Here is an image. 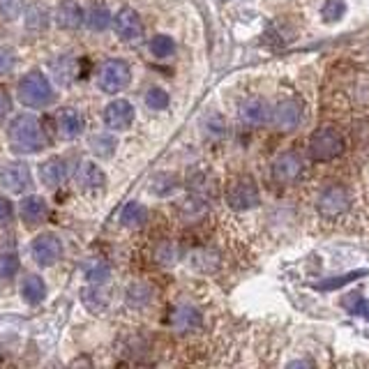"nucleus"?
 Returning <instances> with one entry per match:
<instances>
[{
  "label": "nucleus",
  "instance_id": "f257e3e1",
  "mask_svg": "<svg viewBox=\"0 0 369 369\" xmlns=\"http://www.w3.org/2000/svg\"><path fill=\"white\" fill-rule=\"evenodd\" d=\"M7 139H9V146H12L16 153H40V150L49 146L44 125L35 116H31V113L16 116L9 122Z\"/></svg>",
  "mask_w": 369,
  "mask_h": 369
},
{
  "label": "nucleus",
  "instance_id": "f03ea898",
  "mask_svg": "<svg viewBox=\"0 0 369 369\" xmlns=\"http://www.w3.org/2000/svg\"><path fill=\"white\" fill-rule=\"evenodd\" d=\"M18 102L23 107L31 109H44L53 102V88L46 74H42L40 70H33L21 77L18 81Z\"/></svg>",
  "mask_w": 369,
  "mask_h": 369
},
{
  "label": "nucleus",
  "instance_id": "7ed1b4c3",
  "mask_svg": "<svg viewBox=\"0 0 369 369\" xmlns=\"http://www.w3.org/2000/svg\"><path fill=\"white\" fill-rule=\"evenodd\" d=\"M344 153V139L337 129H316L309 139V155L314 162H333Z\"/></svg>",
  "mask_w": 369,
  "mask_h": 369
},
{
  "label": "nucleus",
  "instance_id": "20e7f679",
  "mask_svg": "<svg viewBox=\"0 0 369 369\" xmlns=\"http://www.w3.org/2000/svg\"><path fill=\"white\" fill-rule=\"evenodd\" d=\"M226 203L233 210H250L259 205V187L254 185L252 178H235L226 187Z\"/></svg>",
  "mask_w": 369,
  "mask_h": 369
},
{
  "label": "nucleus",
  "instance_id": "39448f33",
  "mask_svg": "<svg viewBox=\"0 0 369 369\" xmlns=\"http://www.w3.org/2000/svg\"><path fill=\"white\" fill-rule=\"evenodd\" d=\"M132 81V70L125 60L120 58H113V60H107L102 65L100 70V88L104 92H120L129 86Z\"/></svg>",
  "mask_w": 369,
  "mask_h": 369
},
{
  "label": "nucleus",
  "instance_id": "423d86ee",
  "mask_svg": "<svg viewBox=\"0 0 369 369\" xmlns=\"http://www.w3.org/2000/svg\"><path fill=\"white\" fill-rule=\"evenodd\" d=\"M351 208V194L342 185H330L319 194L316 210L323 217H339Z\"/></svg>",
  "mask_w": 369,
  "mask_h": 369
},
{
  "label": "nucleus",
  "instance_id": "0eeeda50",
  "mask_svg": "<svg viewBox=\"0 0 369 369\" xmlns=\"http://www.w3.org/2000/svg\"><path fill=\"white\" fill-rule=\"evenodd\" d=\"M33 185L31 169L23 162H5L0 166V187L12 194H21Z\"/></svg>",
  "mask_w": 369,
  "mask_h": 369
},
{
  "label": "nucleus",
  "instance_id": "6e6552de",
  "mask_svg": "<svg viewBox=\"0 0 369 369\" xmlns=\"http://www.w3.org/2000/svg\"><path fill=\"white\" fill-rule=\"evenodd\" d=\"M31 252H33V259L37 266H53L55 261L63 259V242L58 235L42 233L33 240Z\"/></svg>",
  "mask_w": 369,
  "mask_h": 369
},
{
  "label": "nucleus",
  "instance_id": "1a4fd4ad",
  "mask_svg": "<svg viewBox=\"0 0 369 369\" xmlns=\"http://www.w3.org/2000/svg\"><path fill=\"white\" fill-rule=\"evenodd\" d=\"M113 31L118 33L125 42H139L144 37V23H141V16L132 7H122L113 16Z\"/></svg>",
  "mask_w": 369,
  "mask_h": 369
},
{
  "label": "nucleus",
  "instance_id": "9d476101",
  "mask_svg": "<svg viewBox=\"0 0 369 369\" xmlns=\"http://www.w3.org/2000/svg\"><path fill=\"white\" fill-rule=\"evenodd\" d=\"M302 169H305V164H302L298 153H282L272 164V178L282 185H291L302 176Z\"/></svg>",
  "mask_w": 369,
  "mask_h": 369
},
{
  "label": "nucleus",
  "instance_id": "9b49d317",
  "mask_svg": "<svg viewBox=\"0 0 369 369\" xmlns=\"http://www.w3.org/2000/svg\"><path fill=\"white\" fill-rule=\"evenodd\" d=\"M104 122H107L109 129L125 132L134 122V107L127 100H116L111 102L107 109H104Z\"/></svg>",
  "mask_w": 369,
  "mask_h": 369
},
{
  "label": "nucleus",
  "instance_id": "f8f14e48",
  "mask_svg": "<svg viewBox=\"0 0 369 369\" xmlns=\"http://www.w3.org/2000/svg\"><path fill=\"white\" fill-rule=\"evenodd\" d=\"M272 122L279 129H296L302 122V107L296 100H284L272 109Z\"/></svg>",
  "mask_w": 369,
  "mask_h": 369
},
{
  "label": "nucleus",
  "instance_id": "ddd939ff",
  "mask_svg": "<svg viewBox=\"0 0 369 369\" xmlns=\"http://www.w3.org/2000/svg\"><path fill=\"white\" fill-rule=\"evenodd\" d=\"M201 323H203L201 311H198L196 307H192V305L176 307L173 316H171V326H173L176 333H181V335L196 333V330L201 328Z\"/></svg>",
  "mask_w": 369,
  "mask_h": 369
},
{
  "label": "nucleus",
  "instance_id": "4468645a",
  "mask_svg": "<svg viewBox=\"0 0 369 369\" xmlns=\"http://www.w3.org/2000/svg\"><path fill=\"white\" fill-rule=\"evenodd\" d=\"M68 162H65L63 157H51V159H46V162L40 166V181L42 185L46 187H60L65 181H68Z\"/></svg>",
  "mask_w": 369,
  "mask_h": 369
},
{
  "label": "nucleus",
  "instance_id": "2eb2a0df",
  "mask_svg": "<svg viewBox=\"0 0 369 369\" xmlns=\"http://www.w3.org/2000/svg\"><path fill=\"white\" fill-rule=\"evenodd\" d=\"M240 118L247 122V125L259 127V125H266V122L272 120V109L263 100L254 97V100H247L240 107Z\"/></svg>",
  "mask_w": 369,
  "mask_h": 369
},
{
  "label": "nucleus",
  "instance_id": "dca6fc26",
  "mask_svg": "<svg viewBox=\"0 0 369 369\" xmlns=\"http://www.w3.org/2000/svg\"><path fill=\"white\" fill-rule=\"evenodd\" d=\"M18 215L26 224H42L49 215V205L42 196H26L21 203H18Z\"/></svg>",
  "mask_w": 369,
  "mask_h": 369
},
{
  "label": "nucleus",
  "instance_id": "f3484780",
  "mask_svg": "<svg viewBox=\"0 0 369 369\" xmlns=\"http://www.w3.org/2000/svg\"><path fill=\"white\" fill-rule=\"evenodd\" d=\"M55 21L58 26L68 28V31H74V28H79L83 23V12L79 3H74V0H63L55 9Z\"/></svg>",
  "mask_w": 369,
  "mask_h": 369
},
{
  "label": "nucleus",
  "instance_id": "a211bd4d",
  "mask_svg": "<svg viewBox=\"0 0 369 369\" xmlns=\"http://www.w3.org/2000/svg\"><path fill=\"white\" fill-rule=\"evenodd\" d=\"M58 129L63 139H77L83 132V118L77 109H63L58 113Z\"/></svg>",
  "mask_w": 369,
  "mask_h": 369
},
{
  "label": "nucleus",
  "instance_id": "6ab92c4d",
  "mask_svg": "<svg viewBox=\"0 0 369 369\" xmlns=\"http://www.w3.org/2000/svg\"><path fill=\"white\" fill-rule=\"evenodd\" d=\"M77 183L83 189H100L107 183V176H104V171L95 162H83L77 171Z\"/></svg>",
  "mask_w": 369,
  "mask_h": 369
},
{
  "label": "nucleus",
  "instance_id": "aec40b11",
  "mask_svg": "<svg viewBox=\"0 0 369 369\" xmlns=\"http://www.w3.org/2000/svg\"><path fill=\"white\" fill-rule=\"evenodd\" d=\"M21 296L28 305H40L46 298V284L40 275H28L21 284Z\"/></svg>",
  "mask_w": 369,
  "mask_h": 369
},
{
  "label": "nucleus",
  "instance_id": "412c9836",
  "mask_svg": "<svg viewBox=\"0 0 369 369\" xmlns=\"http://www.w3.org/2000/svg\"><path fill=\"white\" fill-rule=\"evenodd\" d=\"M120 222H122V226H127V229H139V226H144L148 222L146 205L139 201H129L125 208H122Z\"/></svg>",
  "mask_w": 369,
  "mask_h": 369
},
{
  "label": "nucleus",
  "instance_id": "4be33fe9",
  "mask_svg": "<svg viewBox=\"0 0 369 369\" xmlns=\"http://www.w3.org/2000/svg\"><path fill=\"white\" fill-rule=\"evenodd\" d=\"M150 300H153V291L146 284H132L127 291V302L132 307H146Z\"/></svg>",
  "mask_w": 369,
  "mask_h": 369
},
{
  "label": "nucleus",
  "instance_id": "5701e85b",
  "mask_svg": "<svg viewBox=\"0 0 369 369\" xmlns=\"http://www.w3.org/2000/svg\"><path fill=\"white\" fill-rule=\"evenodd\" d=\"M53 70L60 83H70L74 77H77V60H72L70 55H63L60 60L53 63Z\"/></svg>",
  "mask_w": 369,
  "mask_h": 369
},
{
  "label": "nucleus",
  "instance_id": "b1692460",
  "mask_svg": "<svg viewBox=\"0 0 369 369\" xmlns=\"http://www.w3.org/2000/svg\"><path fill=\"white\" fill-rule=\"evenodd\" d=\"M173 49H176V44L169 35H157L150 40V51H153L157 58H169V55L173 53Z\"/></svg>",
  "mask_w": 369,
  "mask_h": 369
},
{
  "label": "nucleus",
  "instance_id": "393cba45",
  "mask_svg": "<svg viewBox=\"0 0 369 369\" xmlns=\"http://www.w3.org/2000/svg\"><path fill=\"white\" fill-rule=\"evenodd\" d=\"M363 275H367V270H355V272H346L342 277H335V279H326V282H319L316 289L319 291H330V289H339L344 287V284L353 282V279H360Z\"/></svg>",
  "mask_w": 369,
  "mask_h": 369
},
{
  "label": "nucleus",
  "instance_id": "a878e982",
  "mask_svg": "<svg viewBox=\"0 0 369 369\" xmlns=\"http://www.w3.org/2000/svg\"><path fill=\"white\" fill-rule=\"evenodd\" d=\"M176 187H178V178H176V176H169V173L155 176V178H153V185H150V189H153V192L159 194V196L171 194Z\"/></svg>",
  "mask_w": 369,
  "mask_h": 369
},
{
  "label": "nucleus",
  "instance_id": "bb28decb",
  "mask_svg": "<svg viewBox=\"0 0 369 369\" xmlns=\"http://www.w3.org/2000/svg\"><path fill=\"white\" fill-rule=\"evenodd\" d=\"M342 305L351 311V314H363L369 319V302L360 296V293H351V296H346L342 300Z\"/></svg>",
  "mask_w": 369,
  "mask_h": 369
},
{
  "label": "nucleus",
  "instance_id": "cd10ccee",
  "mask_svg": "<svg viewBox=\"0 0 369 369\" xmlns=\"http://www.w3.org/2000/svg\"><path fill=\"white\" fill-rule=\"evenodd\" d=\"M109 23H111V14L107 12V7L95 5L90 9V14H88V26L92 28V31H104V28H107Z\"/></svg>",
  "mask_w": 369,
  "mask_h": 369
},
{
  "label": "nucleus",
  "instance_id": "c85d7f7f",
  "mask_svg": "<svg viewBox=\"0 0 369 369\" xmlns=\"http://www.w3.org/2000/svg\"><path fill=\"white\" fill-rule=\"evenodd\" d=\"M90 148L95 155L100 157H111L113 150H116V141H113L111 137H92L90 139Z\"/></svg>",
  "mask_w": 369,
  "mask_h": 369
},
{
  "label": "nucleus",
  "instance_id": "c756f323",
  "mask_svg": "<svg viewBox=\"0 0 369 369\" xmlns=\"http://www.w3.org/2000/svg\"><path fill=\"white\" fill-rule=\"evenodd\" d=\"M146 104L153 111H164L169 107V95L162 88H150L146 95Z\"/></svg>",
  "mask_w": 369,
  "mask_h": 369
},
{
  "label": "nucleus",
  "instance_id": "7c9ffc66",
  "mask_svg": "<svg viewBox=\"0 0 369 369\" xmlns=\"http://www.w3.org/2000/svg\"><path fill=\"white\" fill-rule=\"evenodd\" d=\"M18 272V257L14 254H0V279H9Z\"/></svg>",
  "mask_w": 369,
  "mask_h": 369
},
{
  "label": "nucleus",
  "instance_id": "2f4dec72",
  "mask_svg": "<svg viewBox=\"0 0 369 369\" xmlns=\"http://www.w3.org/2000/svg\"><path fill=\"white\" fill-rule=\"evenodd\" d=\"M86 277L95 284H100L109 277V266L104 261H92L86 266Z\"/></svg>",
  "mask_w": 369,
  "mask_h": 369
},
{
  "label": "nucleus",
  "instance_id": "473e14b6",
  "mask_svg": "<svg viewBox=\"0 0 369 369\" xmlns=\"http://www.w3.org/2000/svg\"><path fill=\"white\" fill-rule=\"evenodd\" d=\"M344 12H346L344 0H328L326 7H323V18L326 21H337Z\"/></svg>",
  "mask_w": 369,
  "mask_h": 369
},
{
  "label": "nucleus",
  "instance_id": "72a5a7b5",
  "mask_svg": "<svg viewBox=\"0 0 369 369\" xmlns=\"http://www.w3.org/2000/svg\"><path fill=\"white\" fill-rule=\"evenodd\" d=\"M26 18H28V28H31V31H35V28H44L46 26V12L42 7H37V5H33L31 9H28V14H26Z\"/></svg>",
  "mask_w": 369,
  "mask_h": 369
},
{
  "label": "nucleus",
  "instance_id": "f704fd0d",
  "mask_svg": "<svg viewBox=\"0 0 369 369\" xmlns=\"http://www.w3.org/2000/svg\"><path fill=\"white\" fill-rule=\"evenodd\" d=\"M14 63H16L14 49H9V46H0V74H7L14 68Z\"/></svg>",
  "mask_w": 369,
  "mask_h": 369
},
{
  "label": "nucleus",
  "instance_id": "c9c22d12",
  "mask_svg": "<svg viewBox=\"0 0 369 369\" xmlns=\"http://www.w3.org/2000/svg\"><path fill=\"white\" fill-rule=\"evenodd\" d=\"M14 220V208L12 201H7L5 196H0V226H7Z\"/></svg>",
  "mask_w": 369,
  "mask_h": 369
},
{
  "label": "nucleus",
  "instance_id": "e433bc0d",
  "mask_svg": "<svg viewBox=\"0 0 369 369\" xmlns=\"http://www.w3.org/2000/svg\"><path fill=\"white\" fill-rule=\"evenodd\" d=\"M157 259H159V263H164V266H171V263L176 261V250L166 242L157 250Z\"/></svg>",
  "mask_w": 369,
  "mask_h": 369
},
{
  "label": "nucleus",
  "instance_id": "4c0bfd02",
  "mask_svg": "<svg viewBox=\"0 0 369 369\" xmlns=\"http://www.w3.org/2000/svg\"><path fill=\"white\" fill-rule=\"evenodd\" d=\"M9 111H12V97H9L5 88H0V120H3Z\"/></svg>",
  "mask_w": 369,
  "mask_h": 369
}]
</instances>
